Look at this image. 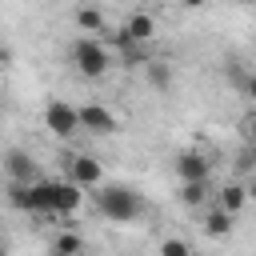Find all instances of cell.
<instances>
[{"mask_svg": "<svg viewBox=\"0 0 256 256\" xmlns=\"http://www.w3.org/2000/svg\"><path fill=\"white\" fill-rule=\"evenodd\" d=\"M96 212L112 224H132L144 212V196L128 184H100L96 188Z\"/></svg>", "mask_w": 256, "mask_h": 256, "instance_id": "cell-1", "label": "cell"}, {"mask_svg": "<svg viewBox=\"0 0 256 256\" xmlns=\"http://www.w3.org/2000/svg\"><path fill=\"white\" fill-rule=\"evenodd\" d=\"M72 64H76V72H80L84 80H100V76L108 72V48H104L96 36H80V40L72 44Z\"/></svg>", "mask_w": 256, "mask_h": 256, "instance_id": "cell-2", "label": "cell"}, {"mask_svg": "<svg viewBox=\"0 0 256 256\" xmlns=\"http://www.w3.org/2000/svg\"><path fill=\"white\" fill-rule=\"evenodd\" d=\"M8 204L20 208V212H28V216H52L44 180H36V184H8Z\"/></svg>", "mask_w": 256, "mask_h": 256, "instance_id": "cell-3", "label": "cell"}, {"mask_svg": "<svg viewBox=\"0 0 256 256\" xmlns=\"http://www.w3.org/2000/svg\"><path fill=\"white\" fill-rule=\"evenodd\" d=\"M0 168H4L8 184H36V180H40V164H36L32 152H24V148H8V152L0 156Z\"/></svg>", "mask_w": 256, "mask_h": 256, "instance_id": "cell-4", "label": "cell"}, {"mask_svg": "<svg viewBox=\"0 0 256 256\" xmlns=\"http://www.w3.org/2000/svg\"><path fill=\"white\" fill-rule=\"evenodd\" d=\"M44 128H48L52 136H60V140L76 136V132H80L76 104H68V100H48V108H44Z\"/></svg>", "mask_w": 256, "mask_h": 256, "instance_id": "cell-5", "label": "cell"}, {"mask_svg": "<svg viewBox=\"0 0 256 256\" xmlns=\"http://www.w3.org/2000/svg\"><path fill=\"white\" fill-rule=\"evenodd\" d=\"M44 188H48L52 216H76V208L84 204V188H76L72 180H44Z\"/></svg>", "mask_w": 256, "mask_h": 256, "instance_id": "cell-6", "label": "cell"}, {"mask_svg": "<svg viewBox=\"0 0 256 256\" xmlns=\"http://www.w3.org/2000/svg\"><path fill=\"white\" fill-rule=\"evenodd\" d=\"M76 120H80V128H84V132H92V136H112V132L120 128V120H116L104 104H96V100L80 104V108H76Z\"/></svg>", "mask_w": 256, "mask_h": 256, "instance_id": "cell-7", "label": "cell"}, {"mask_svg": "<svg viewBox=\"0 0 256 256\" xmlns=\"http://www.w3.org/2000/svg\"><path fill=\"white\" fill-rule=\"evenodd\" d=\"M68 180L76 188H100L104 184V168H100L96 156L80 152V156H68Z\"/></svg>", "mask_w": 256, "mask_h": 256, "instance_id": "cell-8", "label": "cell"}, {"mask_svg": "<svg viewBox=\"0 0 256 256\" xmlns=\"http://www.w3.org/2000/svg\"><path fill=\"white\" fill-rule=\"evenodd\" d=\"M120 32H124L132 44H140V48H144V44H152V40H156V32H160V28H156V16H152V12H132V16L124 20V28H120Z\"/></svg>", "mask_w": 256, "mask_h": 256, "instance_id": "cell-9", "label": "cell"}, {"mask_svg": "<svg viewBox=\"0 0 256 256\" xmlns=\"http://www.w3.org/2000/svg\"><path fill=\"white\" fill-rule=\"evenodd\" d=\"M176 172H180L184 184H192V180H208L212 160H208L204 152H180V156H176Z\"/></svg>", "mask_w": 256, "mask_h": 256, "instance_id": "cell-10", "label": "cell"}, {"mask_svg": "<svg viewBox=\"0 0 256 256\" xmlns=\"http://www.w3.org/2000/svg\"><path fill=\"white\" fill-rule=\"evenodd\" d=\"M76 28L80 32H88V36H108V20H104V12L96 8V4H84V8H76Z\"/></svg>", "mask_w": 256, "mask_h": 256, "instance_id": "cell-11", "label": "cell"}, {"mask_svg": "<svg viewBox=\"0 0 256 256\" xmlns=\"http://www.w3.org/2000/svg\"><path fill=\"white\" fill-rule=\"evenodd\" d=\"M244 204H248V188H244V184H224V192H220L216 208H220V212H228V216H236Z\"/></svg>", "mask_w": 256, "mask_h": 256, "instance_id": "cell-12", "label": "cell"}, {"mask_svg": "<svg viewBox=\"0 0 256 256\" xmlns=\"http://www.w3.org/2000/svg\"><path fill=\"white\" fill-rule=\"evenodd\" d=\"M144 76H148V84H152L156 92H168V88H172V68H168L164 60H144Z\"/></svg>", "mask_w": 256, "mask_h": 256, "instance_id": "cell-13", "label": "cell"}, {"mask_svg": "<svg viewBox=\"0 0 256 256\" xmlns=\"http://www.w3.org/2000/svg\"><path fill=\"white\" fill-rule=\"evenodd\" d=\"M52 252H60V256H84V236L72 232V228H64V232H56Z\"/></svg>", "mask_w": 256, "mask_h": 256, "instance_id": "cell-14", "label": "cell"}, {"mask_svg": "<svg viewBox=\"0 0 256 256\" xmlns=\"http://www.w3.org/2000/svg\"><path fill=\"white\" fill-rule=\"evenodd\" d=\"M208 200V180H192V184H180V204L188 208H200Z\"/></svg>", "mask_w": 256, "mask_h": 256, "instance_id": "cell-15", "label": "cell"}, {"mask_svg": "<svg viewBox=\"0 0 256 256\" xmlns=\"http://www.w3.org/2000/svg\"><path fill=\"white\" fill-rule=\"evenodd\" d=\"M204 232H208V236H228V232H232V216L220 212V208H212V212L204 216Z\"/></svg>", "mask_w": 256, "mask_h": 256, "instance_id": "cell-16", "label": "cell"}, {"mask_svg": "<svg viewBox=\"0 0 256 256\" xmlns=\"http://www.w3.org/2000/svg\"><path fill=\"white\" fill-rule=\"evenodd\" d=\"M160 256H192V248L180 236H168V240H160Z\"/></svg>", "mask_w": 256, "mask_h": 256, "instance_id": "cell-17", "label": "cell"}, {"mask_svg": "<svg viewBox=\"0 0 256 256\" xmlns=\"http://www.w3.org/2000/svg\"><path fill=\"white\" fill-rule=\"evenodd\" d=\"M236 168H240V172H252V144H244V148H240V156H236Z\"/></svg>", "mask_w": 256, "mask_h": 256, "instance_id": "cell-18", "label": "cell"}, {"mask_svg": "<svg viewBox=\"0 0 256 256\" xmlns=\"http://www.w3.org/2000/svg\"><path fill=\"white\" fill-rule=\"evenodd\" d=\"M8 64H12V48H8V44H0V68H8Z\"/></svg>", "mask_w": 256, "mask_h": 256, "instance_id": "cell-19", "label": "cell"}, {"mask_svg": "<svg viewBox=\"0 0 256 256\" xmlns=\"http://www.w3.org/2000/svg\"><path fill=\"white\" fill-rule=\"evenodd\" d=\"M184 4H188V8H200V4H204V0H184Z\"/></svg>", "mask_w": 256, "mask_h": 256, "instance_id": "cell-20", "label": "cell"}, {"mask_svg": "<svg viewBox=\"0 0 256 256\" xmlns=\"http://www.w3.org/2000/svg\"><path fill=\"white\" fill-rule=\"evenodd\" d=\"M0 256H8V244H4V240H0Z\"/></svg>", "mask_w": 256, "mask_h": 256, "instance_id": "cell-21", "label": "cell"}, {"mask_svg": "<svg viewBox=\"0 0 256 256\" xmlns=\"http://www.w3.org/2000/svg\"><path fill=\"white\" fill-rule=\"evenodd\" d=\"M48 256H60V252H48Z\"/></svg>", "mask_w": 256, "mask_h": 256, "instance_id": "cell-22", "label": "cell"}]
</instances>
